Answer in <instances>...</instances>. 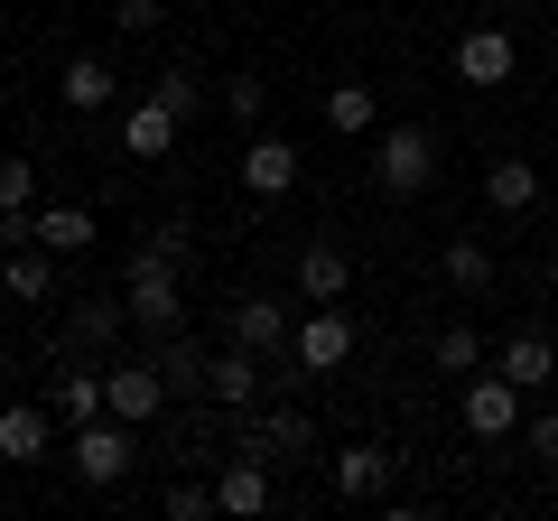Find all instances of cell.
<instances>
[{
	"label": "cell",
	"instance_id": "1",
	"mask_svg": "<svg viewBox=\"0 0 558 521\" xmlns=\"http://www.w3.org/2000/svg\"><path fill=\"white\" fill-rule=\"evenodd\" d=\"M233 457H260V465L317 457V420H307L299 401H279V410H233Z\"/></svg>",
	"mask_w": 558,
	"mask_h": 521
},
{
	"label": "cell",
	"instance_id": "2",
	"mask_svg": "<svg viewBox=\"0 0 558 521\" xmlns=\"http://www.w3.org/2000/svg\"><path fill=\"white\" fill-rule=\"evenodd\" d=\"M65 457H75V475L94 484V494H112V484L140 465V438H131V420H112V410H102V420L75 428V447H65Z\"/></svg>",
	"mask_w": 558,
	"mask_h": 521
},
{
	"label": "cell",
	"instance_id": "3",
	"mask_svg": "<svg viewBox=\"0 0 558 521\" xmlns=\"http://www.w3.org/2000/svg\"><path fill=\"white\" fill-rule=\"evenodd\" d=\"M121 307H131V326H140L149 344H159V336H178V326H186L178 270H159V260H131V270H121Z\"/></svg>",
	"mask_w": 558,
	"mask_h": 521
},
{
	"label": "cell",
	"instance_id": "4",
	"mask_svg": "<svg viewBox=\"0 0 558 521\" xmlns=\"http://www.w3.org/2000/svg\"><path fill=\"white\" fill-rule=\"evenodd\" d=\"M428 178H438V141H428L418 121H391L381 149H373V186H381V196H418Z\"/></svg>",
	"mask_w": 558,
	"mask_h": 521
},
{
	"label": "cell",
	"instance_id": "5",
	"mask_svg": "<svg viewBox=\"0 0 558 521\" xmlns=\"http://www.w3.org/2000/svg\"><path fill=\"white\" fill-rule=\"evenodd\" d=\"M289 354H299V373H307V381L344 373V354H354V317H344L336 299H326V307H307V317H299V336H289Z\"/></svg>",
	"mask_w": 558,
	"mask_h": 521
},
{
	"label": "cell",
	"instance_id": "6",
	"mask_svg": "<svg viewBox=\"0 0 558 521\" xmlns=\"http://www.w3.org/2000/svg\"><path fill=\"white\" fill-rule=\"evenodd\" d=\"M521 401H531V391H521L512 373H465V438H512L521 428Z\"/></svg>",
	"mask_w": 558,
	"mask_h": 521
},
{
	"label": "cell",
	"instance_id": "7",
	"mask_svg": "<svg viewBox=\"0 0 558 521\" xmlns=\"http://www.w3.org/2000/svg\"><path fill=\"white\" fill-rule=\"evenodd\" d=\"M168 401H178V391H168L159 363H112V373H102V410H112V420H131V428H149Z\"/></svg>",
	"mask_w": 558,
	"mask_h": 521
},
{
	"label": "cell",
	"instance_id": "8",
	"mask_svg": "<svg viewBox=\"0 0 558 521\" xmlns=\"http://www.w3.org/2000/svg\"><path fill=\"white\" fill-rule=\"evenodd\" d=\"M223 336H233V344H252V354H279V344L299 336V317H289V299L252 289V299H233V307H223Z\"/></svg>",
	"mask_w": 558,
	"mask_h": 521
},
{
	"label": "cell",
	"instance_id": "9",
	"mask_svg": "<svg viewBox=\"0 0 558 521\" xmlns=\"http://www.w3.org/2000/svg\"><path fill=\"white\" fill-rule=\"evenodd\" d=\"M289 186H299V141H279V131H252V141H242V196H289Z\"/></svg>",
	"mask_w": 558,
	"mask_h": 521
},
{
	"label": "cell",
	"instance_id": "10",
	"mask_svg": "<svg viewBox=\"0 0 558 521\" xmlns=\"http://www.w3.org/2000/svg\"><path fill=\"white\" fill-rule=\"evenodd\" d=\"M260 391H270V373H260L252 344H223V354L205 363V401L215 410H260Z\"/></svg>",
	"mask_w": 558,
	"mask_h": 521
},
{
	"label": "cell",
	"instance_id": "11",
	"mask_svg": "<svg viewBox=\"0 0 558 521\" xmlns=\"http://www.w3.org/2000/svg\"><path fill=\"white\" fill-rule=\"evenodd\" d=\"M512 65H521L512 28H465V38H457V84H475V94L512 84Z\"/></svg>",
	"mask_w": 558,
	"mask_h": 521
},
{
	"label": "cell",
	"instance_id": "12",
	"mask_svg": "<svg viewBox=\"0 0 558 521\" xmlns=\"http://www.w3.org/2000/svg\"><path fill=\"white\" fill-rule=\"evenodd\" d=\"M0 289H10V299L20 307H47L57 299V252H47V242H10V252H0Z\"/></svg>",
	"mask_w": 558,
	"mask_h": 521
},
{
	"label": "cell",
	"instance_id": "13",
	"mask_svg": "<svg viewBox=\"0 0 558 521\" xmlns=\"http://www.w3.org/2000/svg\"><path fill=\"white\" fill-rule=\"evenodd\" d=\"M391 447H373V438H354V447H336V494L344 502H381L391 494Z\"/></svg>",
	"mask_w": 558,
	"mask_h": 521
},
{
	"label": "cell",
	"instance_id": "14",
	"mask_svg": "<svg viewBox=\"0 0 558 521\" xmlns=\"http://www.w3.org/2000/svg\"><path fill=\"white\" fill-rule=\"evenodd\" d=\"M47 438H57V410H47V401H10V410H0V457H10V465H38Z\"/></svg>",
	"mask_w": 558,
	"mask_h": 521
},
{
	"label": "cell",
	"instance_id": "15",
	"mask_svg": "<svg viewBox=\"0 0 558 521\" xmlns=\"http://www.w3.org/2000/svg\"><path fill=\"white\" fill-rule=\"evenodd\" d=\"M494 373H512L521 391H539V381H558V344L539 336V326H512V336H502V354H494Z\"/></svg>",
	"mask_w": 558,
	"mask_h": 521
},
{
	"label": "cell",
	"instance_id": "16",
	"mask_svg": "<svg viewBox=\"0 0 558 521\" xmlns=\"http://www.w3.org/2000/svg\"><path fill=\"white\" fill-rule=\"evenodd\" d=\"M215 502H223L233 521L270 512V465H260V457H223V475H215Z\"/></svg>",
	"mask_w": 558,
	"mask_h": 521
},
{
	"label": "cell",
	"instance_id": "17",
	"mask_svg": "<svg viewBox=\"0 0 558 521\" xmlns=\"http://www.w3.org/2000/svg\"><path fill=\"white\" fill-rule=\"evenodd\" d=\"M178 131H186V121L168 112L159 94H140V102H131V121H121V149H131V159H168V141H178Z\"/></svg>",
	"mask_w": 558,
	"mask_h": 521
},
{
	"label": "cell",
	"instance_id": "18",
	"mask_svg": "<svg viewBox=\"0 0 558 521\" xmlns=\"http://www.w3.org/2000/svg\"><path fill=\"white\" fill-rule=\"evenodd\" d=\"M484 205L494 215H539V159H494L484 168Z\"/></svg>",
	"mask_w": 558,
	"mask_h": 521
},
{
	"label": "cell",
	"instance_id": "19",
	"mask_svg": "<svg viewBox=\"0 0 558 521\" xmlns=\"http://www.w3.org/2000/svg\"><path fill=\"white\" fill-rule=\"evenodd\" d=\"M344 289H354V260H344L336 242H307V252H299V299L326 307V299H344Z\"/></svg>",
	"mask_w": 558,
	"mask_h": 521
},
{
	"label": "cell",
	"instance_id": "20",
	"mask_svg": "<svg viewBox=\"0 0 558 521\" xmlns=\"http://www.w3.org/2000/svg\"><path fill=\"white\" fill-rule=\"evenodd\" d=\"M28 242H47L57 260H75V252H94V215H84V205H38V215H28Z\"/></svg>",
	"mask_w": 558,
	"mask_h": 521
},
{
	"label": "cell",
	"instance_id": "21",
	"mask_svg": "<svg viewBox=\"0 0 558 521\" xmlns=\"http://www.w3.org/2000/svg\"><path fill=\"white\" fill-rule=\"evenodd\" d=\"M47 410H57L65 428H84V420H102V373H84V363H65V373L47 381Z\"/></svg>",
	"mask_w": 558,
	"mask_h": 521
},
{
	"label": "cell",
	"instance_id": "22",
	"mask_svg": "<svg viewBox=\"0 0 558 521\" xmlns=\"http://www.w3.org/2000/svg\"><path fill=\"white\" fill-rule=\"evenodd\" d=\"M149 363L168 373V391H178V401H196V391H205V363H215V354H205V344L178 326V336H159V354H149Z\"/></svg>",
	"mask_w": 558,
	"mask_h": 521
},
{
	"label": "cell",
	"instance_id": "23",
	"mask_svg": "<svg viewBox=\"0 0 558 521\" xmlns=\"http://www.w3.org/2000/svg\"><path fill=\"white\" fill-rule=\"evenodd\" d=\"M112 94H121V75H112L102 57H75V65L57 75V102H65V112H102Z\"/></svg>",
	"mask_w": 558,
	"mask_h": 521
},
{
	"label": "cell",
	"instance_id": "24",
	"mask_svg": "<svg viewBox=\"0 0 558 521\" xmlns=\"http://www.w3.org/2000/svg\"><path fill=\"white\" fill-rule=\"evenodd\" d=\"M373 121H381L373 84H326V131H344V141H363Z\"/></svg>",
	"mask_w": 558,
	"mask_h": 521
},
{
	"label": "cell",
	"instance_id": "25",
	"mask_svg": "<svg viewBox=\"0 0 558 521\" xmlns=\"http://www.w3.org/2000/svg\"><path fill=\"white\" fill-rule=\"evenodd\" d=\"M428 354H438V373H484V363H494V354H484V336H475V317H457V326H438V344H428Z\"/></svg>",
	"mask_w": 558,
	"mask_h": 521
},
{
	"label": "cell",
	"instance_id": "26",
	"mask_svg": "<svg viewBox=\"0 0 558 521\" xmlns=\"http://www.w3.org/2000/svg\"><path fill=\"white\" fill-rule=\"evenodd\" d=\"M438 270L465 289V299H475V289H494V252H484L475 233H457V242H447V252H438Z\"/></svg>",
	"mask_w": 558,
	"mask_h": 521
},
{
	"label": "cell",
	"instance_id": "27",
	"mask_svg": "<svg viewBox=\"0 0 558 521\" xmlns=\"http://www.w3.org/2000/svg\"><path fill=\"white\" fill-rule=\"evenodd\" d=\"M121 326H131V307H94V299H84L75 317H65V344H94V354H112Z\"/></svg>",
	"mask_w": 558,
	"mask_h": 521
},
{
	"label": "cell",
	"instance_id": "28",
	"mask_svg": "<svg viewBox=\"0 0 558 521\" xmlns=\"http://www.w3.org/2000/svg\"><path fill=\"white\" fill-rule=\"evenodd\" d=\"M38 215V159H0V223Z\"/></svg>",
	"mask_w": 558,
	"mask_h": 521
},
{
	"label": "cell",
	"instance_id": "29",
	"mask_svg": "<svg viewBox=\"0 0 558 521\" xmlns=\"http://www.w3.org/2000/svg\"><path fill=\"white\" fill-rule=\"evenodd\" d=\"M149 94H159L178 121H196V112H205V75H196V65H168V75L149 84Z\"/></svg>",
	"mask_w": 558,
	"mask_h": 521
},
{
	"label": "cell",
	"instance_id": "30",
	"mask_svg": "<svg viewBox=\"0 0 558 521\" xmlns=\"http://www.w3.org/2000/svg\"><path fill=\"white\" fill-rule=\"evenodd\" d=\"M223 112H233L242 131H252V121L270 112V84H260V75H233V84H223Z\"/></svg>",
	"mask_w": 558,
	"mask_h": 521
},
{
	"label": "cell",
	"instance_id": "31",
	"mask_svg": "<svg viewBox=\"0 0 558 521\" xmlns=\"http://www.w3.org/2000/svg\"><path fill=\"white\" fill-rule=\"evenodd\" d=\"M131 260H159V270H186V223H149V242H140Z\"/></svg>",
	"mask_w": 558,
	"mask_h": 521
},
{
	"label": "cell",
	"instance_id": "32",
	"mask_svg": "<svg viewBox=\"0 0 558 521\" xmlns=\"http://www.w3.org/2000/svg\"><path fill=\"white\" fill-rule=\"evenodd\" d=\"M205 512H223V502H215V484H196V475H186V484H168V521H205Z\"/></svg>",
	"mask_w": 558,
	"mask_h": 521
},
{
	"label": "cell",
	"instance_id": "33",
	"mask_svg": "<svg viewBox=\"0 0 558 521\" xmlns=\"http://www.w3.org/2000/svg\"><path fill=\"white\" fill-rule=\"evenodd\" d=\"M159 10H168V0H112V20L131 28V38H140V28H159Z\"/></svg>",
	"mask_w": 558,
	"mask_h": 521
},
{
	"label": "cell",
	"instance_id": "34",
	"mask_svg": "<svg viewBox=\"0 0 558 521\" xmlns=\"http://www.w3.org/2000/svg\"><path fill=\"white\" fill-rule=\"evenodd\" d=\"M531 457L558 465V410H539V420H531Z\"/></svg>",
	"mask_w": 558,
	"mask_h": 521
},
{
	"label": "cell",
	"instance_id": "35",
	"mask_svg": "<svg viewBox=\"0 0 558 521\" xmlns=\"http://www.w3.org/2000/svg\"><path fill=\"white\" fill-rule=\"evenodd\" d=\"M512 10H539V0H512Z\"/></svg>",
	"mask_w": 558,
	"mask_h": 521
},
{
	"label": "cell",
	"instance_id": "36",
	"mask_svg": "<svg viewBox=\"0 0 558 521\" xmlns=\"http://www.w3.org/2000/svg\"><path fill=\"white\" fill-rule=\"evenodd\" d=\"M549 223H558V205H549Z\"/></svg>",
	"mask_w": 558,
	"mask_h": 521
}]
</instances>
